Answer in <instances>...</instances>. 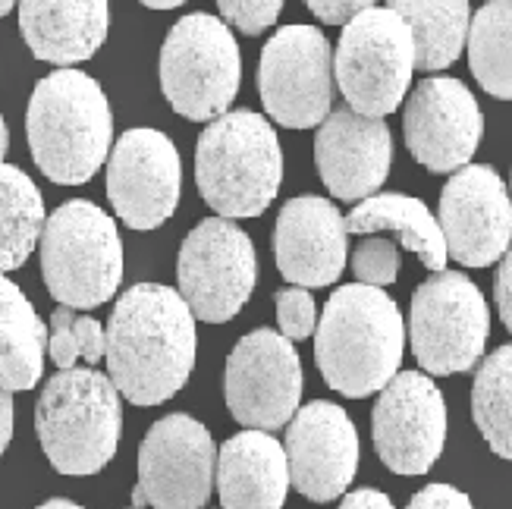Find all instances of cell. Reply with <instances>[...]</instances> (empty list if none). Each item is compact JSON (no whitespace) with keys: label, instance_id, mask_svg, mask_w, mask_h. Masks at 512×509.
Segmentation results:
<instances>
[{"label":"cell","instance_id":"12","mask_svg":"<svg viewBox=\"0 0 512 509\" xmlns=\"http://www.w3.org/2000/svg\"><path fill=\"white\" fill-rule=\"evenodd\" d=\"M217 450L211 431L192 415L158 418L139 447V484L132 509H205L214 488Z\"/></svg>","mask_w":512,"mask_h":509},{"label":"cell","instance_id":"35","mask_svg":"<svg viewBox=\"0 0 512 509\" xmlns=\"http://www.w3.org/2000/svg\"><path fill=\"white\" fill-rule=\"evenodd\" d=\"M494 293H497V308H500V318L506 324V330L512 334V246L503 255L500 268H497V283H494Z\"/></svg>","mask_w":512,"mask_h":509},{"label":"cell","instance_id":"1","mask_svg":"<svg viewBox=\"0 0 512 509\" xmlns=\"http://www.w3.org/2000/svg\"><path fill=\"white\" fill-rule=\"evenodd\" d=\"M107 378L132 406L176 396L195 368V318L183 296L161 283H136L117 299L104 327Z\"/></svg>","mask_w":512,"mask_h":509},{"label":"cell","instance_id":"15","mask_svg":"<svg viewBox=\"0 0 512 509\" xmlns=\"http://www.w3.org/2000/svg\"><path fill=\"white\" fill-rule=\"evenodd\" d=\"M180 151L158 129H129L107 158V198L132 230H154L180 205Z\"/></svg>","mask_w":512,"mask_h":509},{"label":"cell","instance_id":"6","mask_svg":"<svg viewBox=\"0 0 512 509\" xmlns=\"http://www.w3.org/2000/svg\"><path fill=\"white\" fill-rule=\"evenodd\" d=\"M41 277L48 293L73 312L114 299L123 280V239L114 217L85 198L60 205L44 220Z\"/></svg>","mask_w":512,"mask_h":509},{"label":"cell","instance_id":"39","mask_svg":"<svg viewBox=\"0 0 512 509\" xmlns=\"http://www.w3.org/2000/svg\"><path fill=\"white\" fill-rule=\"evenodd\" d=\"M7 148H10V132H7L4 117H0V164H4V158H7Z\"/></svg>","mask_w":512,"mask_h":509},{"label":"cell","instance_id":"9","mask_svg":"<svg viewBox=\"0 0 512 509\" xmlns=\"http://www.w3.org/2000/svg\"><path fill=\"white\" fill-rule=\"evenodd\" d=\"M491 334V312L478 286L459 271H440L412 293L409 343L428 374H459L478 365Z\"/></svg>","mask_w":512,"mask_h":509},{"label":"cell","instance_id":"16","mask_svg":"<svg viewBox=\"0 0 512 509\" xmlns=\"http://www.w3.org/2000/svg\"><path fill=\"white\" fill-rule=\"evenodd\" d=\"M440 233L462 268H487L512 246V198L500 173L469 164L440 192Z\"/></svg>","mask_w":512,"mask_h":509},{"label":"cell","instance_id":"21","mask_svg":"<svg viewBox=\"0 0 512 509\" xmlns=\"http://www.w3.org/2000/svg\"><path fill=\"white\" fill-rule=\"evenodd\" d=\"M107 29L110 7L104 0H26L19 4V32L29 51L63 70L95 57Z\"/></svg>","mask_w":512,"mask_h":509},{"label":"cell","instance_id":"3","mask_svg":"<svg viewBox=\"0 0 512 509\" xmlns=\"http://www.w3.org/2000/svg\"><path fill=\"white\" fill-rule=\"evenodd\" d=\"M29 151L38 170L60 186H82L104 167L114 117L101 85L82 70L44 76L26 110Z\"/></svg>","mask_w":512,"mask_h":509},{"label":"cell","instance_id":"30","mask_svg":"<svg viewBox=\"0 0 512 509\" xmlns=\"http://www.w3.org/2000/svg\"><path fill=\"white\" fill-rule=\"evenodd\" d=\"M352 271L359 277L362 286H374V290H381V286H390L399 274V249L396 242L390 239H365L359 242V249L352 252Z\"/></svg>","mask_w":512,"mask_h":509},{"label":"cell","instance_id":"24","mask_svg":"<svg viewBox=\"0 0 512 509\" xmlns=\"http://www.w3.org/2000/svg\"><path fill=\"white\" fill-rule=\"evenodd\" d=\"M48 327L13 280L0 274V387L32 390L41 381Z\"/></svg>","mask_w":512,"mask_h":509},{"label":"cell","instance_id":"40","mask_svg":"<svg viewBox=\"0 0 512 509\" xmlns=\"http://www.w3.org/2000/svg\"><path fill=\"white\" fill-rule=\"evenodd\" d=\"M145 7H148V10H176L180 4H176V0H148Z\"/></svg>","mask_w":512,"mask_h":509},{"label":"cell","instance_id":"23","mask_svg":"<svg viewBox=\"0 0 512 509\" xmlns=\"http://www.w3.org/2000/svg\"><path fill=\"white\" fill-rule=\"evenodd\" d=\"M346 233H387L390 242L396 239L399 246L418 255V261L428 271L440 274L447 268V242H443L437 217L428 211L425 202H418L412 195L399 192H384L371 195L359 208H352L346 217Z\"/></svg>","mask_w":512,"mask_h":509},{"label":"cell","instance_id":"31","mask_svg":"<svg viewBox=\"0 0 512 509\" xmlns=\"http://www.w3.org/2000/svg\"><path fill=\"white\" fill-rule=\"evenodd\" d=\"M277 324L289 343L315 334L318 312L311 293L302 290V286H283V290H277Z\"/></svg>","mask_w":512,"mask_h":509},{"label":"cell","instance_id":"25","mask_svg":"<svg viewBox=\"0 0 512 509\" xmlns=\"http://www.w3.org/2000/svg\"><path fill=\"white\" fill-rule=\"evenodd\" d=\"M390 10L406 22L415 44V70H447L469 41L472 10L465 0H396Z\"/></svg>","mask_w":512,"mask_h":509},{"label":"cell","instance_id":"11","mask_svg":"<svg viewBox=\"0 0 512 509\" xmlns=\"http://www.w3.org/2000/svg\"><path fill=\"white\" fill-rule=\"evenodd\" d=\"M258 92L267 117L286 129H311L330 117L333 51L315 26H286L264 44Z\"/></svg>","mask_w":512,"mask_h":509},{"label":"cell","instance_id":"18","mask_svg":"<svg viewBox=\"0 0 512 509\" xmlns=\"http://www.w3.org/2000/svg\"><path fill=\"white\" fill-rule=\"evenodd\" d=\"M406 145L412 158L431 173L469 167L484 136V117L475 95L459 79H425L406 104Z\"/></svg>","mask_w":512,"mask_h":509},{"label":"cell","instance_id":"2","mask_svg":"<svg viewBox=\"0 0 512 509\" xmlns=\"http://www.w3.org/2000/svg\"><path fill=\"white\" fill-rule=\"evenodd\" d=\"M406 324L396 302L374 286L330 293L315 334V359L330 390L349 400L381 393L403 365Z\"/></svg>","mask_w":512,"mask_h":509},{"label":"cell","instance_id":"33","mask_svg":"<svg viewBox=\"0 0 512 509\" xmlns=\"http://www.w3.org/2000/svg\"><path fill=\"white\" fill-rule=\"evenodd\" d=\"M406 509H475V506L453 484H428L425 491H418L409 500Z\"/></svg>","mask_w":512,"mask_h":509},{"label":"cell","instance_id":"8","mask_svg":"<svg viewBox=\"0 0 512 509\" xmlns=\"http://www.w3.org/2000/svg\"><path fill=\"white\" fill-rule=\"evenodd\" d=\"M412 73V32L390 7H368L343 26L333 54V76L349 110L384 120L403 104Z\"/></svg>","mask_w":512,"mask_h":509},{"label":"cell","instance_id":"32","mask_svg":"<svg viewBox=\"0 0 512 509\" xmlns=\"http://www.w3.org/2000/svg\"><path fill=\"white\" fill-rule=\"evenodd\" d=\"M217 10L242 35H261L277 22L283 4L280 0H220Z\"/></svg>","mask_w":512,"mask_h":509},{"label":"cell","instance_id":"41","mask_svg":"<svg viewBox=\"0 0 512 509\" xmlns=\"http://www.w3.org/2000/svg\"><path fill=\"white\" fill-rule=\"evenodd\" d=\"M13 10V4H10V0H0V19H4L7 13Z\"/></svg>","mask_w":512,"mask_h":509},{"label":"cell","instance_id":"36","mask_svg":"<svg viewBox=\"0 0 512 509\" xmlns=\"http://www.w3.org/2000/svg\"><path fill=\"white\" fill-rule=\"evenodd\" d=\"M340 509H396L390 503V497L384 491H374V488H362V491H352L343 497Z\"/></svg>","mask_w":512,"mask_h":509},{"label":"cell","instance_id":"27","mask_svg":"<svg viewBox=\"0 0 512 509\" xmlns=\"http://www.w3.org/2000/svg\"><path fill=\"white\" fill-rule=\"evenodd\" d=\"M469 66L487 95L512 101V0L484 4L472 16Z\"/></svg>","mask_w":512,"mask_h":509},{"label":"cell","instance_id":"22","mask_svg":"<svg viewBox=\"0 0 512 509\" xmlns=\"http://www.w3.org/2000/svg\"><path fill=\"white\" fill-rule=\"evenodd\" d=\"M289 466L283 444L264 431H239L217 453V494L224 509H283Z\"/></svg>","mask_w":512,"mask_h":509},{"label":"cell","instance_id":"13","mask_svg":"<svg viewBox=\"0 0 512 509\" xmlns=\"http://www.w3.org/2000/svg\"><path fill=\"white\" fill-rule=\"evenodd\" d=\"M227 409L249 431L271 434L299 412L302 362L296 346L277 330H252L242 337L224 374Z\"/></svg>","mask_w":512,"mask_h":509},{"label":"cell","instance_id":"37","mask_svg":"<svg viewBox=\"0 0 512 509\" xmlns=\"http://www.w3.org/2000/svg\"><path fill=\"white\" fill-rule=\"evenodd\" d=\"M13 440V393L0 387V456Z\"/></svg>","mask_w":512,"mask_h":509},{"label":"cell","instance_id":"38","mask_svg":"<svg viewBox=\"0 0 512 509\" xmlns=\"http://www.w3.org/2000/svg\"><path fill=\"white\" fill-rule=\"evenodd\" d=\"M35 509H82L79 503H73V500H63V497H54V500H48V503H41V506H35Z\"/></svg>","mask_w":512,"mask_h":509},{"label":"cell","instance_id":"19","mask_svg":"<svg viewBox=\"0 0 512 509\" xmlns=\"http://www.w3.org/2000/svg\"><path fill=\"white\" fill-rule=\"evenodd\" d=\"M315 164L333 198L365 202L384 186L393 164V139L384 120L362 117L349 107L330 110L315 136Z\"/></svg>","mask_w":512,"mask_h":509},{"label":"cell","instance_id":"34","mask_svg":"<svg viewBox=\"0 0 512 509\" xmlns=\"http://www.w3.org/2000/svg\"><path fill=\"white\" fill-rule=\"evenodd\" d=\"M368 7L374 4H365V0H343V4H337V0H311L308 4V10L321 22H327V26H349V22L359 13H365Z\"/></svg>","mask_w":512,"mask_h":509},{"label":"cell","instance_id":"17","mask_svg":"<svg viewBox=\"0 0 512 509\" xmlns=\"http://www.w3.org/2000/svg\"><path fill=\"white\" fill-rule=\"evenodd\" d=\"M283 453L289 484L311 503H330L346 494L359 469V431L337 403L315 400L293 415Z\"/></svg>","mask_w":512,"mask_h":509},{"label":"cell","instance_id":"4","mask_svg":"<svg viewBox=\"0 0 512 509\" xmlns=\"http://www.w3.org/2000/svg\"><path fill=\"white\" fill-rule=\"evenodd\" d=\"M195 183L224 220L258 217L283 183V151L274 126L255 110H230L208 123L195 148Z\"/></svg>","mask_w":512,"mask_h":509},{"label":"cell","instance_id":"10","mask_svg":"<svg viewBox=\"0 0 512 509\" xmlns=\"http://www.w3.org/2000/svg\"><path fill=\"white\" fill-rule=\"evenodd\" d=\"M183 302L192 318L233 321L255 290V246L233 220L208 217L186 239L176 258Z\"/></svg>","mask_w":512,"mask_h":509},{"label":"cell","instance_id":"26","mask_svg":"<svg viewBox=\"0 0 512 509\" xmlns=\"http://www.w3.org/2000/svg\"><path fill=\"white\" fill-rule=\"evenodd\" d=\"M44 198L19 167L0 164V274L26 264L44 233Z\"/></svg>","mask_w":512,"mask_h":509},{"label":"cell","instance_id":"5","mask_svg":"<svg viewBox=\"0 0 512 509\" xmlns=\"http://www.w3.org/2000/svg\"><path fill=\"white\" fill-rule=\"evenodd\" d=\"M38 444L60 475H95L123 437L120 393L95 368L57 371L35 403Z\"/></svg>","mask_w":512,"mask_h":509},{"label":"cell","instance_id":"29","mask_svg":"<svg viewBox=\"0 0 512 509\" xmlns=\"http://www.w3.org/2000/svg\"><path fill=\"white\" fill-rule=\"evenodd\" d=\"M104 327L88 318L79 315L73 308H54L51 315V334H48V356L54 359V365L60 371H73L76 362H88L98 365L104 359Z\"/></svg>","mask_w":512,"mask_h":509},{"label":"cell","instance_id":"20","mask_svg":"<svg viewBox=\"0 0 512 509\" xmlns=\"http://www.w3.org/2000/svg\"><path fill=\"white\" fill-rule=\"evenodd\" d=\"M274 255L280 274L302 290L337 283L346 268V220L337 205L318 195L289 198L274 227Z\"/></svg>","mask_w":512,"mask_h":509},{"label":"cell","instance_id":"28","mask_svg":"<svg viewBox=\"0 0 512 509\" xmlns=\"http://www.w3.org/2000/svg\"><path fill=\"white\" fill-rule=\"evenodd\" d=\"M472 418L487 447L512 459V343L481 362L472 384Z\"/></svg>","mask_w":512,"mask_h":509},{"label":"cell","instance_id":"14","mask_svg":"<svg viewBox=\"0 0 512 509\" xmlns=\"http://www.w3.org/2000/svg\"><path fill=\"white\" fill-rule=\"evenodd\" d=\"M371 437L381 462L396 475H425L447 444V403L421 371H399L371 412Z\"/></svg>","mask_w":512,"mask_h":509},{"label":"cell","instance_id":"7","mask_svg":"<svg viewBox=\"0 0 512 509\" xmlns=\"http://www.w3.org/2000/svg\"><path fill=\"white\" fill-rule=\"evenodd\" d=\"M242 57L224 19L195 10L183 16L161 48V92L180 117L205 123L230 114Z\"/></svg>","mask_w":512,"mask_h":509}]
</instances>
